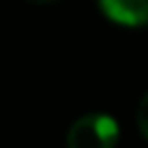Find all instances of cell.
Masks as SVG:
<instances>
[{"mask_svg":"<svg viewBox=\"0 0 148 148\" xmlns=\"http://www.w3.org/2000/svg\"><path fill=\"white\" fill-rule=\"evenodd\" d=\"M120 127L106 113H86L72 123L67 132V148H116Z\"/></svg>","mask_w":148,"mask_h":148,"instance_id":"obj_1","label":"cell"},{"mask_svg":"<svg viewBox=\"0 0 148 148\" xmlns=\"http://www.w3.org/2000/svg\"><path fill=\"white\" fill-rule=\"evenodd\" d=\"M136 127H139L141 136L148 141V92L139 102V109H136Z\"/></svg>","mask_w":148,"mask_h":148,"instance_id":"obj_3","label":"cell"},{"mask_svg":"<svg viewBox=\"0 0 148 148\" xmlns=\"http://www.w3.org/2000/svg\"><path fill=\"white\" fill-rule=\"evenodd\" d=\"M104 16L125 28L148 25V0H97Z\"/></svg>","mask_w":148,"mask_h":148,"instance_id":"obj_2","label":"cell"}]
</instances>
